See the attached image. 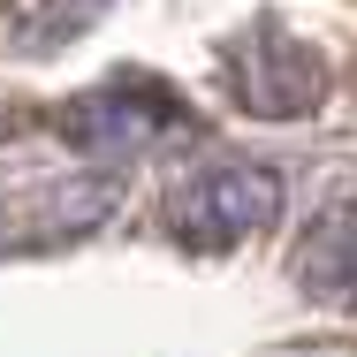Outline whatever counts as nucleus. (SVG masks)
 <instances>
[{"instance_id": "39448f33", "label": "nucleus", "mask_w": 357, "mask_h": 357, "mask_svg": "<svg viewBox=\"0 0 357 357\" xmlns=\"http://www.w3.org/2000/svg\"><path fill=\"white\" fill-rule=\"evenodd\" d=\"M289 274H296L304 296H319V304H357V206L312 213V228L296 236Z\"/></svg>"}, {"instance_id": "423d86ee", "label": "nucleus", "mask_w": 357, "mask_h": 357, "mask_svg": "<svg viewBox=\"0 0 357 357\" xmlns=\"http://www.w3.org/2000/svg\"><path fill=\"white\" fill-rule=\"evenodd\" d=\"M107 0H38L31 15H23V46H46V38H76L91 15H99Z\"/></svg>"}, {"instance_id": "f03ea898", "label": "nucleus", "mask_w": 357, "mask_h": 357, "mask_svg": "<svg viewBox=\"0 0 357 357\" xmlns=\"http://www.w3.org/2000/svg\"><path fill=\"white\" fill-rule=\"evenodd\" d=\"M175 114H183L175 91L122 76V84H99V91H84V99L61 107V137H69L76 152H91V160H130V152L167 137Z\"/></svg>"}, {"instance_id": "f257e3e1", "label": "nucleus", "mask_w": 357, "mask_h": 357, "mask_svg": "<svg viewBox=\"0 0 357 357\" xmlns=\"http://www.w3.org/2000/svg\"><path fill=\"white\" fill-rule=\"evenodd\" d=\"M274 213H282V175L236 160V167L198 175V183L167 206V228H175L183 243H198V251H220V243H243V236L274 228Z\"/></svg>"}, {"instance_id": "7ed1b4c3", "label": "nucleus", "mask_w": 357, "mask_h": 357, "mask_svg": "<svg viewBox=\"0 0 357 357\" xmlns=\"http://www.w3.org/2000/svg\"><path fill=\"white\" fill-rule=\"evenodd\" d=\"M228 84H236V99H243L251 114H266V122L312 114V107L327 99V69H319V54H312V46H289L274 23L251 31V46L228 61Z\"/></svg>"}, {"instance_id": "20e7f679", "label": "nucleus", "mask_w": 357, "mask_h": 357, "mask_svg": "<svg viewBox=\"0 0 357 357\" xmlns=\"http://www.w3.org/2000/svg\"><path fill=\"white\" fill-rule=\"evenodd\" d=\"M114 198H122V175H76V183H46V190H23V198H8V206H0V251L91 236L99 220L114 213Z\"/></svg>"}]
</instances>
